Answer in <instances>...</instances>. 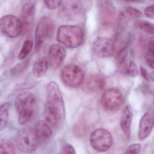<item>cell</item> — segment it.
<instances>
[{"instance_id":"1","label":"cell","mask_w":154,"mask_h":154,"mask_svg":"<svg viewBox=\"0 0 154 154\" xmlns=\"http://www.w3.org/2000/svg\"><path fill=\"white\" fill-rule=\"evenodd\" d=\"M45 117L48 124L57 129L62 128L65 120L63 100L59 86L54 82L48 83L47 86Z\"/></svg>"},{"instance_id":"2","label":"cell","mask_w":154,"mask_h":154,"mask_svg":"<svg viewBox=\"0 0 154 154\" xmlns=\"http://www.w3.org/2000/svg\"><path fill=\"white\" fill-rule=\"evenodd\" d=\"M15 105L19 122L22 125L27 124L33 119L37 109L35 96L28 91L18 94L15 99Z\"/></svg>"},{"instance_id":"3","label":"cell","mask_w":154,"mask_h":154,"mask_svg":"<svg viewBox=\"0 0 154 154\" xmlns=\"http://www.w3.org/2000/svg\"><path fill=\"white\" fill-rule=\"evenodd\" d=\"M57 38L59 43L68 48H76L83 43V30L79 26H61L57 30Z\"/></svg>"},{"instance_id":"4","label":"cell","mask_w":154,"mask_h":154,"mask_svg":"<svg viewBox=\"0 0 154 154\" xmlns=\"http://www.w3.org/2000/svg\"><path fill=\"white\" fill-rule=\"evenodd\" d=\"M87 1H66L62 3L58 12V16L63 20L74 21L82 17L87 7Z\"/></svg>"},{"instance_id":"5","label":"cell","mask_w":154,"mask_h":154,"mask_svg":"<svg viewBox=\"0 0 154 154\" xmlns=\"http://www.w3.org/2000/svg\"><path fill=\"white\" fill-rule=\"evenodd\" d=\"M39 142L35 129L31 128L20 130L16 137L17 146L24 153H32L36 150Z\"/></svg>"},{"instance_id":"6","label":"cell","mask_w":154,"mask_h":154,"mask_svg":"<svg viewBox=\"0 0 154 154\" xmlns=\"http://www.w3.org/2000/svg\"><path fill=\"white\" fill-rule=\"evenodd\" d=\"M61 79L63 83L71 88H77L82 83L84 74L81 67L75 64H68L62 69Z\"/></svg>"},{"instance_id":"7","label":"cell","mask_w":154,"mask_h":154,"mask_svg":"<svg viewBox=\"0 0 154 154\" xmlns=\"http://www.w3.org/2000/svg\"><path fill=\"white\" fill-rule=\"evenodd\" d=\"M54 24L51 19L44 17L38 22L35 30V50L38 52L46 40L51 38L54 30Z\"/></svg>"},{"instance_id":"8","label":"cell","mask_w":154,"mask_h":154,"mask_svg":"<svg viewBox=\"0 0 154 154\" xmlns=\"http://www.w3.org/2000/svg\"><path fill=\"white\" fill-rule=\"evenodd\" d=\"M90 141L94 149L103 152L107 151L111 147L113 139L109 131L104 128H99L92 132Z\"/></svg>"},{"instance_id":"9","label":"cell","mask_w":154,"mask_h":154,"mask_svg":"<svg viewBox=\"0 0 154 154\" xmlns=\"http://www.w3.org/2000/svg\"><path fill=\"white\" fill-rule=\"evenodd\" d=\"M22 23L18 18L12 15L2 17L0 20V29L3 35L14 38L22 32Z\"/></svg>"},{"instance_id":"10","label":"cell","mask_w":154,"mask_h":154,"mask_svg":"<svg viewBox=\"0 0 154 154\" xmlns=\"http://www.w3.org/2000/svg\"><path fill=\"white\" fill-rule=\"evenodd\" d=\"M123 101V95L121 91L116 88L106 90L102 95L101 103L103 108L109 111L118 109Z\"/></svg>"},{"instance_id":"11","label":"cell","mask_w":154,"mask_h":154,"mask_svg":"<svg viewBox=\"0 0 154 154\" xmlns=\"http://www.w3.org/2000/svg\"><path fill=\"white\" fill-rule=\"evenodd\" d=\"M98 8L100 21L103 26H110L117 20L116 9L111 1L99 2Z\"/></svg>"},{"instance_id":"12","label":"cell","mask_w":154,"mask_h":154,"mask_svg":"<svg viewBox=\"0 0 154 154\" xmlns=\"http://www.w3.org/2000/svg\"><path fill=\"white\" fill-rule=\"evenodd\" d=\"M115 45L109 38H99L93 43L92 50L95 55L100 57H108L112 55Z\"/></svg>"},{"instance_id":"13","label":"cell","mask_w":154,"mask_h":154,"mask_svg":"<svg viewBox=\"0 0 154 154\" xmlns=\"http://www.w3.org/2000/svg\"><path fill=\"white\" fill-rule=\"evenodd\" d=\"M35 14V6L31 2H27L23 6L20 13L22 23V34L27 33L32 29Z\"/></svg>"},{"instance_id":"14","label":"cell","mask_w":154,"mask_h":154,"mask_svg":"<svg viewBox=\"0 0 154 154\" xmlns=\"http://www.w3.org/2000/svg\"><path fill=\"white\" fill-rule=\"evenodd\" d=\"M66 52L60 45L54 44L50 46L48 52V60L50 66L54 69H58L65 59Z\"/></svg>"},{"instance_id":"15","label":"cell","mask_w":154,"mask_h":154,"mask_svg":"<svg viewBox=\"0 0 154 154\" xmlns=\"http://www.w3.org/2000/svg\"><path fill=\"white\" fill-rule=\"evenodd\" d=\"M154 125V112L149 110L144 114L139 123L138 138L140 140L146 139L151 133Z\"/></svg>"},{"instance_id":"16","label":"cell","mask_w":154,"mask_h":154,"mask_svg":"<svg viewBox=\"0 0 154 154\" xmlns=\"http://www.w3.org/2000/svg\"><path fill=\"white\" fill-rule=\"evenodd\" d=\"M104 78L100 75L90 76L84 83L83 89L87 93H95L102 91L104 88Z\"/></svg>"},{"instance_id":"17","label":"cell","mask_w":154,"mask_h":154,"mask_svg":"<svg viewBox=\"0 0 154 154\" xmlns=\"http://www.w3.org/2000/svg\"><path fill=\"white\" fill-rule=\"evenodd\" d=\"M133 112L131 106L127 105L123 111L121 121V127L127 139H129L131 136V126L132 122Z\"/></svg>"},{"instance_id":"18","label":"cell","mask_w":154,"mask_h":154,"mask_svg":"<svg viewBox=\"0 0 154 154\" xmlns=\"http://www.w3.org/2000/svg\"><path fill=\"white\" fill-rule=\"evenodd\" d=\"M34 129L39 141L49 139L53 134L51 126L45 121H39L36 124Z\"/></svg>"},{"instance_id":"19","label":"cell","mask_w":154,"mask_h":154,"mask_svg":"<svg viewBox=\"0 0 154 154\" xmlns=\"http://www.w3.org/2000/svg\"><path fill=\"white\" fill-rule=\"evenodd\" d=\"M48 63V60L45 57H41L35 62L33 68V72L35 76L38 78L44 76L47 71Z\"/></svg>"},{"instance_id":"20","label":"cell","mask_w":154,"mask_h":154,"mask_svg":"<svg viewBox=\"0 0 154 154\" xmlns=\"http://www.w3.org/2000/svg\"><path fill=\"white\" fill-rule=\"evenodd\" d=\"M10 104L9 103H4L2 104L0 108V119L1 125L0 130L1 131L4 130L7 127L9 115Z\"/></svg>"},{"instance_id":"21","label":"cell","mask_w":154,"mask_h":154,"mask_svg":"<svg viewBox=\"0 0 154 154\" xmlns=\"http://www.w3.org/2000/svg\"><path fill=\"white\" fill-rule=\"evenodd\" d=\"M0 154H17L13 143L8 140H1L0 143Z\"/></svg>"},{"instance_id":"22","label":"cell","mask_w":154,"mask_h":154,"mask_svg":"<svg viewBox=\"0 0 154 154\" xmlns=\"http://www.w3.org/2000/svg\"><path fill=\"white\" fill-rule=\"evenodd\" d=\"M136 27L149 35H154V24L145 20H138L135 23Z\"/></svg>"},{"instance_id":"23","label":"cell","mask_w":154,"mask_h":154,"mask_svg":"<svg viewBox=\"0 0 154 154\" xmlns=\"http://www.w3.org/2000/svg\"><path fill=\"white\" fill-rule=\"evenodd\" d=\"M117 36L122 33V30L125 29L128 22V15L126 13L120 12L117 18Z\"/></svg>"},{"instance_id":"24","label":"cell","mask_w":154,"mask_h":154,"mask_svg":"<svg viewBox=\"0 0 154 154\" xmlns=\"http://www.w3.org/2000/svg\"><path fill=\"white\" fill-rule=\"evenodd\" d=\"M33 43L31 40H26L23 43L21 50L19 54L18 58L20 60H23L27 57L32 51Z\"/></svg>"},{"instance_id":"25","label":"cell","mask_w":154,"mask_h":154,"mask_svg":"<svg viewBox=\"0 0 154 154\" xmlns=\"http://www.w3.org/2000/svg\"><path fill=\"white\" fill-rule=\"evenodd\" d=\"M29 63V60H27L22 63H20L11 70V72L14 75L21 73L28 67Z\"/></svg>"},{"instance_id":"26","label":"cell","mask_w":154,"mask_h":154,"mask_svg":"<svg viewBox=\"0 0 154 154\" xmlns=\"http://www.w3.org/2000/svg\"><path fill=\"white\" fill-rule=\"evenodd\" d=\"M127 73L129 76L134 78L138 75L139 69L137 64L133 62H130L127 67Z\"/></svg>"},{"instance_id":"27","label":"cell","mask_w":154,"mask_h":154,"mask_svg":"<svg viewBox=\"0 0 154 154\" xmlns=\"http://www.w3.org/2000/svg\"><path fill=\"white\" fill-rule=\"evenodd\" d=\"M125 13L134 18H140L142 17V12L132 7H127L125 9Z\"/></svg>"},{"instance_id":"28","label":"cell","mask_w":154,"mask_h":154,"mask_svg":"<svg viewBox=\"0 0 154 154\" xmlns=\"http://www.w3.org/2000/svg\"><path fill=\"white\" fill-rule=\"evenodd\" d=\"M128 55V48L124 47L118 52L116 57V60L119 63H122L126 60Z\"/></svg>"},{"instance_id":"29","label":"cell","mask_w":154,"mask_h":154,"mask_svg":"<svg viewBox=\"0 0 154 154\" xmlns=\"http://www.w3.org/2000/svg\"><path fill=\"white\" fill-rule=\"evenodd\" d=\"M141 149V145L139 143H134L130 145L124 154H138Z\"/></svg>"},{"instance_id":"30","label":"cell","mask_w":154,"mask_h":154,"mask_svg":"<svg viewBox=\"0 0 154 154\" xmlns=\"http://www.w3.org/2000/svg\"><path fill=\"white\" fill-rule=\"evenodd\" d=\"M45 5L47 8L50 10H54L62 5L61 1H45Z\"/></svg>"},{"instance_id":"31","label":"cell","mask_w":154,"mask_h":154,"mask_svg":"<svg viewBox=\"0 0 154 154\" xmlns=\"http://www.w3.org/2000/svg\"><path fill=\"white\" fill-rule=\"evenodd\" d=\"M145 61L148 66L152 69H154V56L150 54H148L145 56Z\"/></svg>"},{"instance_id":"32","label":"cell","mask_w":154,"mask_h":154,"mask_svg":"<svg viewBox=\"0 0 154 154\" xmlns=\"http://www.w3.org/2000/svg\"><path fill=\"white\" fill-rule=\"evenodd\" d=\"M144 14L147 17L154 19V5L146 8L144 10Z\"/></svg>"},{"instance_id":"33","label":"cell","mask_w":154,"mask_h":154,"mask_svg":"<svg viewBox=\"0 0 154 154\" xmlns=\"http://www.w3.org/2000/svg\"><path fill=\"white\" fill-rule=\"evenodd\" d=\"M63 154H76L73 147L70 144H66L63 149Z\"/></svg>"},{"instance_id":"34","label":"cell","mask_w":154,"mask_h":154,"mask_svg":"<svg viewBox=\"0 0 154 154\" xmlns=\"http://www.w3.org/2000/svg\"><path fill=\"white\" fill-rule=\"evenodd\" d=\"M148 50L149 52V54L154 56V39L150 40L148 43Z\"/></svg>"},{"instance_id":"35","label":"cell","mask_w":154,"mask_h":154,"mask_svg":"<svg viewBox=\"0 0 154 154\" xmlns=\"http://www.w3.org/2000/svg\"><path fill=\"white\" fill-rule=\"evenodd\" d=\"M140 72L141 75L144 79L146 80H149V75L146 70L143 66H140Z\"/></svg>"},{"instance_id":"36","label":"cell","mask_w":154,"mask_h":154,"mask_svg":"<svg viewBox=\"0 0 154 154\" xmlns=\"http://www.w3.org/2000/svg\"><path fill=\"white\" fill-rule=\"evenodd\" d=\"M151 79L152 81H153V82H154V71L152 72V73L151 74Z\"/></svg>"},{"instance_id":"37","label":"cell","mask_w":154,"mask_h":154,"mask_svg":"<svg viewBox=\"0 0 154 154\" xmlns=\"http://www.w3.org/2000/svg\"><path fill=\"white\" fill-rule=\"evenodd\" d=\"M152 154H154V152H153V153H152Z\"/></svg>"},{"instance_id":"38","label":"cell","mask_w":154,"mask_h":154,"mask_svg":"<svg viewBox=\"0 0 154 154\" xmlns=\"http://www.w3.org/2000/svg\"></svg>"}]
</instances>
